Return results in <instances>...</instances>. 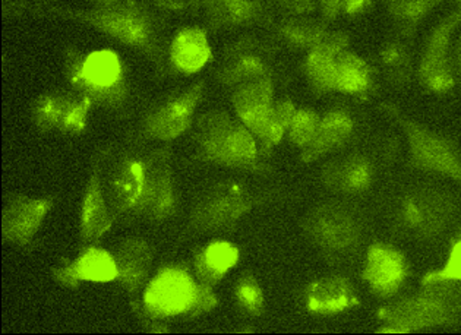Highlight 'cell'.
Returning <instances> with one entry per match:
<instances>
[{
  "label": "cell",
  "instance_id": "42",
  "mask_svg": "<svg viewBox=\"0 0 461 335\" xmlns=\"http://www.w3.org/2000/svg\"><path fill=\"white\" fill-rule=\"evenodd\" d=\"M375 0H346L343 6V14L348 16L364 15L367 9L372 8Z\"/></svg>",
  "mask_w": 461,
  "mask_h": 335
},
{
  "label": "cell",
  "instance_id": "21",
  "mask_svg": "<svg viewBox=\"0 0 461 335\" xmlns=\"http://www.w3.org/2000/svg\"><path fill=\"white\" fill-rule=\"evenodd\" d=\"M113 255L118 268L116 283L130 296H137L149 285L154 259L151 246L145 239L133 236L122 240Z\"/></svg>",
  "mask_w": 461,
  "mask_h": 335
},
{
  "label": "cell",
  "instance_id": "16",
  "mask_svg": "<svg viewBox=\"0 0 461 335\" xmlns=\"http://www.w3.org/2000/svg\"><path fill=\"white\" fill-rule=\"evenodd\" d=\"M55 207L53 196H27L13 194L6 198L2 211L4 242L27 248L32 245L44 220Z\"/></svg>",
  "mask_w": 461,
  "mask_h": 335
},
{
  "label": "cell",
  "instance_id": "20",
  "mask_svg": "<svg viewBox=\"0 0 461 335\" xmlns=\"http://www.w3.org/2000/svg\"><path fill=\"white\" fill-rule=\"evenodd\" d=\"M411 268L406 257L394 246L376 243L367 250L364 280L372 292L381 297H391L402 290Z\"/></svg>",
  "mask_w": 461,
  "mask_h": 335
},
{
  "label": "cell",
  "instance_id": "30",
  "mask_svg": "<svg viewBox=\"0 0 461 335\" xmlns=\"http://www.w3.org/2000/svg\"><path fill=\"white\" fill-rule=\"evenodd\" d=\"M378 59L384 77L391 86L404 88L411 84L414 74L411 40L395 34L383 44Z\"/></svg>",
  "mask_w": 461,
  "mask_h": 335
},
{
  "label": "cell",
  "instance_id": "41",
  "mask_svg": "<svg viewBox=\"0 0 461 335\" xmlns=\"http://www.w3.org/2000/svg\"><path fill=\"white\" fill-rule=\"evenodd\" d=\"M28 11V0H2L4 18H21Z\"/></svg>",
  "mask_w": 461,
  "mask_h": 335
},
{
  "label": "cell",
  "instance_id": "34",
  "mask_svg": "<svg viewBox=\"0 0 461 335\" xmlns=\"http://www.w3.org/2000/svg\"><path fill=\"white\" fill-rule=\"evenodd\" d=\"M235 297L248 315L261 316L266 311V296L254 274L245 273L236 281Z\"/></svg>",
  "mask_w": 461,
  "mask_h": 335
},
{
  "label": "cell",
  "instance_id": "1",
  "mask_svg": "<svg viewBox=\"0 0 461 335\" xmlns=\"http://www.w3.org/2000/svg\"><path fill=\"white\" fill-rule=\"evenodd\" d=\"M32 14L43 18L72 21L109 35L123 46L140 51L158 70H165L166 51L163 25L151 9L140 0H118L112 5L91 9L62 8L56 5L36 4Z\"/></svg>",
  "mask_w": 461,
  "mask_h": 335
},
{
  "label": "cell",
  "instance_id": "37",
  "mask_svg": "<svg viewBox=\"0 0 461 335\" xmlns=\"http://www.w3.org/2000/svg\"><path fill=\"white\" fill-rule=\"evenodd\" d=\"M212 289L214 287H212V285H203L198 281L195 301L192 303L186 315L184 316L185 320H195L198 316L210 312L219 304V299L215 296Z\"/></svg>",
  "mask_w": 461,
  "mask_h": 335
},
{
  "label": "cell",
  "instance_id": "6",
  "mask_svg": "<svg viewBox=\"0 0 461 335\" xmlns=\"http://www.w3.org/2000/svg\"><path fill=\"white\" fill-rule=\"evenodd\" d=\"M457 213V201L439 187H416L409 192L399 210L402 231L419 240H430L444 233Z\"/></svg>",
  "mask_w": 461,
  "mask_h": 335
},
{
  "label": "cell",
  "instance_id": "43",
  "mask_svg": "<svg viewBox=\"0 0 461 335\" xmlns=\"http://www.w3.org/2000/svg\"><path fill=\"white\" fill-rule=\"evenodd\" d=\"M451 68H453L456 84L461 86V32L453 41V49H451Z\"/></svg>",
  "mask_w": 461,
  "mask_h": 335
},
{
  "label": "cell",
  "instance_id": "19",
  "mask_svg": "<svg viewBox=\"0 0 461 335\" xmlns=\"http://www.w3.org/2000/svg\"><path fill=\"white\" fill-rule=\"evenodd\" d=\"M50 276L55 283L65 289H78L79 285L86 283H112L116 281L118 268L114 255L109 250L98 248V246H86L81 254L75 258L74 261L68 262L65 266L51 268Z\"/></svg>",
  "mask_w": 461,
  "mask_h": 335
},
{
  "label": "cell",
  "instance_id": "32",
  "mask_svg": "<svg viewBox=\"0 0 461 335\" xmlns=\"http://www.w3.org/2000/svg\"><path fill=\"white\" fill-rule=\"evenodd\" d=\"M329 23L305 15H290L276 27V32L287 46L309 51L324 41L330 34Z\"/></svg>",
  "mask_w": 461,
  "mask_h": 335
},
{
  "label": "cell",
  "instance_id": "29",
  "mask_svg": "<svg viewBox=\"0 0 461 335\" xmlns=\"http://www.w3.org/2000/svg\"><path fill=\"white\" fill-rule=\"evenodd\" d=\"M375 86V72L369 63L348 49L336 58V93L364 97Z\"/></svg>",
  "mask_w": 461,
  "mask_h": 335
},
{
  "label": "cell",
  "instance_id": "26",
  "mask_svg": "<svg viewBox=\"0 0 461 335\" xmlns=\"http://www.w3.org/2000/svg\"><path fill=\"white\" fill-rule=\"evenodd\" d=\"M355 132V121L346 110L334 109L321 116L320 126L312 140L301 149V160L313 163L330 152L343 147Z\"/></svg>",
  "mask_w": 461,
  "mask_h": 335
},
{
  "label": "cell",
  "instance_id": "44",
  "mask_svg": "<svg viewBox=\"0 0 461 335\" xmlns=\"http://www.w3.org/2000/svg\"><path fill=\"white\" fill-rule=\"evenodd\" d=\"M153 2L157 6L168 11H185L196 4V0H153Z\"/></svg>",
  "mask_w": 461,
  "mask_h": 335
},
{
  "label": "cell",
  "instance_id": "31",
  "mask_svg": "<svg viewBox=\"0 0 461 335\" xmlns=\"http://www.w3.org/2000/svg\"><path fill=\"white\" fill-rule=\"evenodd\" d=\"M394 23L395 32L413 40L423 21L448 0H378Z\"/></svg>",
  "mask_w": 461,
  "mask_h": 335
},
{
  "label": "cell",
  "instance_id": "35",
  "mask_svg": "<svg viewBox=\"0 0 461 335\" xmlns=\"http://www.w3.org/2000/svg\"><path fill=\"white\" fill-rule=\"evenodd\" d=\"M321 116L312 109H297L292 125L287 131V138L297 149H303L312 140L320 126Z\"/></svg>",
  "mask_w": 461,
  "mask_h": 335
},
{
  "label": "cell",
  "instance_id": "8",
  "mask_svg": "<svg viewBox=\"0 0 461 335\" xmlns=\"http://www.w3.org/2000/svg\"><path fill=\"white\" fill-rule=\"evenodd\" d=\"M144 184L141 198L131 219L161 222L172 219L176 213V192L173 175L172 149L163 147L142 157Z\"/></svg>",
  "mask_w": 461,
  "mask_h": 335
},
{
  "label": "cell",
  "instance_id": "3",
  "mask_svg": "<svg viewBox=\"0 0 461 335\" xmlns=\"http://www.w3.org/2000/svg\"><path fill=\"white\" fill-rule=\"evenodd\" d=\"M63 74L72 90L81 94L91 104L122 112L130 100V82L121 56L109 49L84 55L69 46L63 53Z\"/></svg>",
  "mask_w": 461,
  "mask_h": 335
},
{
  "label": "cell",
  "instance_id": "5",
  "mask_svg": "<svg viewBox=\"0 0 461 335\" xmlns=\"http://www.w3.org/2000/svg\"><path fill=\"white\" fill-rule=\"evenodd\" d=\"M383 109L406 137L411 168L442 176L461 186V151L456 142L402 113L397 105L384 104Z\"/></svg>",
  "mask_w": 461,
  "mask_h": 335
},
{
  "label": "cell",
  "instance_id": "36",
  "mask_svg": "<svg viewBox=\"0 0 461 335\" xmlns=\"http://www.w3.org/2000/svg\"><path fill=\"white\" fill-rule=\"evenodd\" d=\"M435 280H453L461 283V236H458L451 245L446 266L426 274L422 283Z\"/></svg>",
  "mask_w": 461,
  "mask_h": 335
},
{
  "label": "cell",
  "instance_id": "39",
  "mask_svg": "<svg viewBox=\"0 0 461 335\" xmlns=\"http://www.w3.org/2000/svg\"><path fill=\"white\" fill-rule=\"evenodd\" d=\"M289 15H308L317 9L318 0H274Z\"/></svg>",
  "mask_w": 461,
  "mask_h": 335
},
{
  "label": "cell",
  "instance_id": "28",
  "mask_svg": "<svg viewBox=\"0 0 461 335\" xmlns=\"http://www.w3.org/2000/svg\"><path fill=\"white\" fill-rule=\"evenodd\" d=\"M239 248L226 240H214L201 248L194 258L196 280L203 285H215L223 280L239 262Z\"/></svg>",
  "mask_w": 461,
  "mask_h": 335
},
{
  "label": "cell",
  "instance_id": "18",
  "mask_svg": "<svg viewBox=\"0 0 461 335\" xmlns=\"http://www.w3.org/2000/svg\"><path fill=\"white\" fill-rule=\"evenodd\" d=\"M274 103L273 78L247 82L236 86L231 94L236 117L254 133L259 147L267 137Z\"/></svg>",
  "mask_w": 461,
  "mask_h": 335
},
{
  "label": "cell",
  "instance_id": "23",
  "mask_svg": "<svg viewBox=\"0 0 461 335\" xmlns=\"http://www.w3.org/2000/svg\"><path fill=\"white\" fill-rule=\"evenodd\" d=\"M350 39L340 32H330L322 43L308 51L305 74L311 90L317 95L336 93V58L348 49Z\"/></svg>",
  "mask_w": 461,
  "mask_h": 335
},
{
  "label": "cell",
  "instance_id": "45",
  "mask_svg": "<svg viewBox=\"0 0 461 335\" xmlns=\"http://www.w3.org/2000/svg\"><path fill=\"white\" fill-rule=\"evenodd\" d=\"M93 2H95L97 6H104V5L114 4V2H118V0H93Z\"/></svg>",
  "mask_w": 461,
  "mask_h": 335
},
{
  "label": "cell",
  "instance_id": "7",
  "mask_svg": "<svg viewBox=\"0 0 461 335\" xmlns=\"http://www.w3.org/2000/svg\"><path fill=\"white\" fill-rule=\"evenodd\" d=\"M461 25V0H454V6L447 15L435 23L426 39L422 56L418 65V79L428 93H449L456 84L451 68V49L454 34Z\"/></svg>",
  "mask_w": 461,
  "mask_h": 335
},
{
  "label": "cell",
  "instance_id": "38",
  "mask_svg": "<svg viewBox=\"0 0 461 335\" xmlns=\"http://www.w3.org/2000/svg\"><path fill=\"white\" fill-rule=\"evenodd\" d=\"M131 309H132L133 315L137 316L138 322L144 328L145 331L149 332H168L167 321L160 320L156 315L149 312L144 302H140L133 297L131 301Z\"/></svg>",
  "mask_w": 461,
  "mask_h": 335
},
{
  "label": "cell",
  "instance_id": "13",
  "mask_svg": "<svg viewBox=\"0 0 461 335\" xmlns=\"http://www.w3.org/2000/svg\"><path fill=\"white\" fill-rule=\"evenodd\" d=\"M104 152L103 160V191L109 204L110 213L114 222L125 217H131L141 198L144 184V168L142 158L123 154L113 163H107Z\"/></svg>",
  "mask_w": 461,
  "mask_h": 335
},
{
  "label": "cell",
  "instance_id": "27",
  "mask_svg": "<svg viewBox=\"0 0 461 335\" xmlns=\"http://www.w3.org/2000/svg\"><path fill=\"white\" fill-rule=\"evenodd\" d=\"M357 304L350 281L339 276L318 278L305 290V306L315 315H336Z\"/></svg>",
  "mask_w": 461,
  "mask_h": 335
},
{
  "label": "cell",
  "instance_id": "11",
  "mask_svg": "<svg viewBox=\"0 0 461 335\" xmlns=\"http://www.w3.org/2000/svg\"><path fill=\"white\" fill-rule=\"evenodd\" d=\"M198 280L184 266L161 268L145 285L144 302L149 312L160 320L185 316L195 301Z\"/></svg>",
  "mask_w": 461,
  "mask_h": 335
},
{
  "label": "cell",
  "instance_id": "22",
  "mask_svg": "<svg viewBox=\"0 0 461 335\" xmlns=\"http://www.w3.org/2000/svg\"><path fill=\"white\" fill-rule=\"evenodd\" d=\"M201 6L214 32L271 23L267 0H201Z\"/></svg>",
  "mask_w": 461,
  "mask_h": 335
},
{
  "label": "cell",
  "instance_id": "9",
  "mask_svg": "<svg viewBox=\"0 0 461 335\" xmlns=\"http://www.w3.org/2000/svg\"><path fill=\"white\" fill-rule=\"evenodd\" d=\"M247 187L239 184H219L203 194L192 210L189 229L196 233L224 231L235 226L258 204Z\"/></svg>",
  "mask_w": 461,
  "mask_h": 335
},
{
  "label": "cell",
  "instance_id": "15",
  "mask_svg": "<svg viewBox=\"0 0 461 335\" xmlns=\"http://www.w3.org/2000/svg\"><path fill=\"white\" fill-rule=\"evenodd\" d=\"M203 91L205 82L198 81L161 103L145 117L142 135L149 140L172 142L188 132L194 123L198 104L203 100Z\"/></svg>",
  "mask_w": 461,
  "mask_h": 335
},
{
  "label": "cell",
  "instance_id": "14",
  "mask_svg": "<svg viewBox=\"0 0 461 335\" xmlns=\"http://www.w3.org/2000/svg\"><path fill=\"white\" fill-rule=\"evenodd\" d=\"M306 234L327 254L343 255L356 248L360 227L352 211L339 204H325L306 217Z\"/></svg>",
  "mask_w": 461,
  "mask_h": 335
},
{
  "label": "cell",
  "instance_id": "17",
  "mask_svg": "<svg viewBox=\"0 0 461 335\" xmlns=\"http://www.w3.org/2000/svg\"><path fill=\"white\" fill-rule=\"evenodd\" d=\"M103 160H104V152L100 151L93 160L90 177L86 182L83 203H81L79 239L83 248L97 243L114 224L106 195L103 191Z\"/></svg>",
  "mask_w": 461,
  "mask_h": 335
},
{
  "label": "cell",
  "instance_id": "40",
  "mask_svg": "<svg viewBox=\"0 0 461 335\" xmlns=\"http://www.w3.org/2000/svg\"><path fill=\"white\" fill-rule=\"evenodd\" d=\"M346 0H318L321 9V16L325 23H332L343 14V6Z\"/></svg>",
  "mask_w": 461,
  "mask_h": 335
},
{
  "label": "cell",
  "instance_id": "4",
  "mask_svg": "<svg viewBox=\"0 0 461 335\" xmlns=\"http://www.w3.org/2000/svg\"><path fill=\"white\" fill-rule=\"evenodd\" d=\"M194 140L198 160L247 172L266 168L254 133L224 110L203 114L196 122Z\"/></svg>",
  "mask_w": 461,
  "mask_h": 335
},
{
  "label": "cell",
  "instance_id": "25",
  "mask_svg": "<svg viewBox=\"0 0 461 335\" xmlns=\"http://www.w3.org/2000/svg\"><path fill=\"white\" fill-rule=\"evenodd\" d=\"M212 60L207 32L200 27L180 30L168 47V63L179 74L194 75Z\"/></svg>",
  "mask_w": 461,
  "mask_h": 335
},
{
  "label": "cell",
  "instance_id": "24",
  "mask_svg": "<svg viewBox=\"0 0 461 335\" xmlns=\"http://www.w3.org/2000/svg\"><path fill=\"white\" fill-rule=\"evenodd\" d=\"M374 172V164L366 156L353 152L327 164L322 170V182L331 191L359 194L371 186Z\"/></svg>",
  "mask_w": 461,
  "mask_h": 335
},
{
  "label": "cell",
  "instance_id": "10",
  "mask_svg": "<svg viewBox=\"0 0 461 335\" xmlns=\"http://www.w3.org/2000/svg\"><path fill=\"white\" fill-rule=\"evenodd\" d=\"M93 107L77 91H48L32 103V121L40 132L77 137L86 131Z\"/></svg>",
  "mask_w": 461,
  "mask_h": 335
},
{
  "label": "cell",
  "instance_id": "2",
  "mask_svg": "<svg viewBox=\"0 0 461 335\" xmlns=\"http://www.w3.org/2000/svg\"><path fill=\"white\" fill-rule=\"evenodd\" d=\"M378 316L383 322L379 332L387 334L456 327L461 320V283L426 281L418 293L388 304Z\"/></svg>",
  "mask_w": 461,
  "mask_h": 335
},
{
  "label": "cell",
  "instance_id": "12",
  "mask_svg": "<svg viewBox=\"0 0 461 335\" xmlns=\"http://www.w3.org/2000/svg\"><path fill=\"white\" fill-rule=\"evenodd\" d=\"M274 51L270 46L262 43L254 37H243L236 43L226 47L219 68L215 70V78L227 88L273 78Z\"/></svg>",
  "mask_w": 461,
  "mask_h": 335
},
{
  "label": "cell",
  "instance_id": "33",
  "mask_svg": "<svg viewBox=\"0 0 461 335\" xmlns=\"http://www.w3.org/2000/svg\"><path fill=\"white\" fill-rule=\"evenodd\" d=\"M296 110V105L290 102L289 98H283V100L274 103L267 137L259 147L261 154L268 156L271 149L282 142L283 138L287 135L290 125H292Z\"/></svg>",
  "mask_w": 461,
  "mask_h": 335
}]
</instances>
